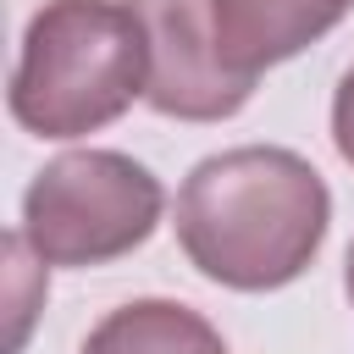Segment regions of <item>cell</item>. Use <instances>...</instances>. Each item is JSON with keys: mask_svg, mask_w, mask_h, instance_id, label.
Returning a JSON list of instances; mask_svg holds the SVG:
<instances>
[{"mask_svg": "<svg viewBox=\"0 0 354 354\" xmlns=\"http://www.w3.org/2000/svg\"><path fill=\"white\" fill-rule=\"evenodd\" d=\"M348 11H354V0H210L216 44L249 77L299 55L304 44L332 33Z\"/></svg>", "mask_w": 354, "mask_h": 354, "instance_id": "5b68a950", "label": "cell"}, {"mask_svg": "<svg viewBox=\"0 0 354 354\" xmlns=\"http://www.w3.org/2000/svg\"><path fill=\"white\" fill-rule=\"evenodd\" d=\"M149 83V44L133 0H50L22 33L11 116L39 138H77L116 122Z\"/></svg>", "mask_w": 354, "mask_h": 354, "instance_id": "7a4b0ae2", "label": "cell"}, {"mask_svg": "<svg viewBox=\"0 0 354 354\" xmlns=\"http://www.w3.org/2000/svg\"><path fill=\"white\" fill-rule=\"evenodd\" d=\"M332 138H337V155L354 166V66L343 72L337 100H332Z\"/></svg>", "mask_w": 354, "mask_h": 354, "instance_id": "52a82bcc", "label": "cell"}, {"mask_svg": "<svg viewBox=\"0 0 354 354\" xmlns=\"http://www.w3.org/2000/svg\"><path fill=\"white\" fill-rule=\"evenodd\" d=\"M149 44V83L144 100L177 122H221L243 111L254 77L238 72L216 44L210 0H133Z\"/></svg>", "mask_w": 354, "mask_h": 354, "instance_id": "277c9868", "label": "cell"}, {"mask_svg": "<svg viewBox=\"0 0 354 354\" xmlns=\"http://www.w3.org/2000/svg\"><path fill=\"white\" fill-rule=\"evenodd\" d=\"M83 354H227V343L177 299H133L83 337Z\"/></svg>", "mask_w": 354, "mask_h": 354, "instance_id": "8992f818", "label": "cell"}, {"mask_svg": "<svg viewBox=\"0 0 354 354\" xmlns=\"http://www.w3.org/2000/svg\"><path fill=\"white\" fill-rule=\"evenodd\" d=\"M332 221L321 171L277 144H243L199 160L177 194V243L221 288L266 293L293 282Z\"/></svg>", "mask_w": 354, "mask_h": 354, "instance_id": "6da1fadb", "label": "cell"}, {"mask_svg": "<svg viewBox=\"0 0 354 354\" xmlns=\"http://www.w3.org/2000/svg\"><path fill=\"white\" fill-rule=\"evenodd\" d=\"M160 183L116 149H72L22 194V243L44 266H105L133 254L160 221Z\"/></svg>", "mask_w": 354, "mask_h": 354, "instance_id": "3957f363", "label": "cell"}, {"mask_svg": "<svg viewBox=\"0 0 354 354\" xmlns=\"http://www.w3.org/2000/svg\"><path fill=\"white\" fill-rule=\"evenodd\" d=\"M343 282H348V304H354V243H348V266H343Z\"/></svg>", "mask_w": 354, "mask_h": 354, "instance_id": "ba28073f", "label": "cell"}]
</instances>
